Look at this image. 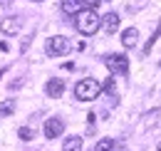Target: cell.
I'll return each instance as SVG.
<instances>
[{
	"label": "cell",
	"instance_id": "15",
	"mask_svg": "<svg viewBox=\"0 0 161 151\" xmlns=\"http://www.w3.org/2000/svg\"><path fill=\"white\" fill-rule=\"evenodd\" d=\"M18 136H20L22 141H30V139L35 136V131H32L30 126H20V129H18Z\"/></svg>",
	"mask_w": 161,
	"mask_h": 151
},
{
	"label": "cell",
	"instance_id": "18",
	"mask_svg": "<svg viewBox=\"0 0 161 151\" xmlns=\"http://www.w3.org/2000/svg\"><path fill=\"white\" fill-rule=\"evenodd\" d=\"M3 75H5V70H0V77H3Z\"/></svg>",
	"mask_w": 161,
	"mask_h": 151
},
{
	"label": "cell",
	"instance_id": "12",
	"mask_svg": "<svg viewBox=\"0 0 161 151\" xmlns=\"http://www.w3.org/2000/svg\"><path fill=\"white\" fill-rule=\"evenodd\" d=\"M159 109H151V112H146V116H144V121H141V126L144 129H151V126H156V121H159Z\"/></svg>",
	"mask_w": 161,
	"mask_h": 151
},
{
	"label": "cell",
	"instance_id": "21",
	"mask_svg": "<svg viewBox=\"0 0 161 151\" xmlns=\"http://www.w3.org/2000/svg\"><path fill=\"white\" fill-rule=\"evenodd\" d=\"M159 67H161V64H159Z\"/></svg>",
	"mask_w": 161,
	"mask_h": 151
},
{
	"label": "cell",
	"instance_id": "4",
	"mask_svg": "<svg viewBox=\"0 0 161 151\" xmlns=\"http://www.w3.org/2000/svg\"><path fill=\"white\" fill-rule=\"evenodd\" d=\"M104 64L112 75H126L129 72V59L126 55H107L104 57Z\"/></svg>",
	"mask_w": 161,
	"mask_h": 151
},
{
	"label": "cell",
	"instance_id": "17",
	"mask_svg": "<svg viewBox=\"0 0 161 151\" xmlns=\"http://www.w3.org/2000/svg\"><path fill=\"white\" fill-rule=\"evenodd\" d=\"M82 3H84L87 8H94V10H97V8H99V3H102V0H82Z\"/></svg>",
	"mask_w": 161,
	"mask_h": 151
},
{
	"label": "cell",
	"instance_id": "13",
	"mask_svg": "<svg viewBox=\"0 0 161 151\" xmlns=\"http://www.w3.org/2000/svg\"><path fill=\"white\" fill-rule=\"evenodd\" d=\"M13 112H15V99H5V102H0V116H10Z\"/></svg>",
	"mask_w": 161,
	"mask_h": 151
},
{
	"label": "cell",
	"instance_id": "3",
	"mask_svg": "<svg viewBox=\"0 0 161 151\" xmlns=\"http://www.w3.org/2000/svg\"><path fill=\"white\" fill-rule=\"evenodd\" d=\"M72 47V42L64 37V35H52V37L45 42V52L50 57H60V55H67Z\"/></svg>",
	"mask_w": 161,
	"mask_h": 151
},
{
	"label": "cell",
	"instance_id": "10",
	"mask_svg": "<svg viewBox=\"0 0 161 151\" xmlns=\"http://www.w3.org/2000/svg\"><path fill=\"white\" fill-rule=\"evenodd\" d=\"M82 8H84L82 0H62V13L64 15H77Z\"/></svg>",
	"mask_w": 161,
	"mask_h": 151
},
{
	"label": "cell",
	"instance_id": "6",
	"mask_svg": "<svg viewBox=\"0 0 161 151\" xmlns=\"http://www.w3.org/2000/svg\"><path fill=\"white\" fill-rule=\"evenodd\" d=\"M62 92H64V82H62L60 77L47 79V84H45V94H47V97L57 99V97H62Z\"/></svg>",
	"mask_w": 161,
	"mask_h": 151
},
{
	"label": "cell",
	"instance_id": "5",
	"mask_svg": "<svg viewBox=\"0 0 161 151\" xmlns=\"http://www.w3.org/2000/svg\"><path fill=\"white\" fill-rule=\"evenodd\" d=\"M42 131H45V136H47V139H57L60 134H64V121H62L60 116H50V119L45 121Z\"/></svg>",
	"mask_w": 161,
	"mask_h": 151
},
{
	"label": "cell",
	"instance_id": "20",
	"mask_svg": "<svg viewBox=\"0 0 161 151\" xmlns=\"http://www.w3.org/2000/svg\"><path fill=\"white\" fill-rule=\"evenodd\" d=\"M159 151H161V144H159Z\"/></svg>",
	"mask_w": 161,
	"mask_h": 151
},
{
	"label": "cell",
	"instance_id": "19",
	"mask_svg": "<svg viewBox=\"0 0 161 151\" xmlns=\"http://www.w3.org/2000/svg\"><path fill=\"white\" fill-rule=\"evenodd\" d=\"M30 3H42V0H30Z\"/></svg>",
	"mask_w": 161,
	"mask_h": 151
},
{
	"label": "cell",
	"instance_id": "8",
	"mask_svg": "<svg viewBox=\"0 0 161 151\" xmlns=\"http://www.w3.org/2000/svg\"><path fill=\"white\" fill-rule=\"evenodd\" d=\"M102 27H104L107 35H114V32L119 30V15H117V13H107L104 20H102Z\"/></svg>",
	"mask_w": 161,
	"mask_h": 151
},
{
	"label": "cell",
	"instance_id": "9",
	"mask_svg": "<svg viewBox=\"0 0 161 151\" xmlns=\"http://www.w3.org/2000/svg\"><path fill=\"white\" fill-rule=\"evenodd\" d=\"M136 42H139V30H136V27H126V30L121 32V45H124L126 50L136 47Z\"/></svg>",
	"mask_w": 161,
	"mask_h": 151
},
{
	"label": "cell",
	"instance_id": "16",
	"mask_svg": "<svg viewBox=\"0 0 161 151\" xmlns=\"http://www.w3.org/2000/svg\"><path fill=\"white\" fill-rule=\"evenodd\" d=\"M102 89H104L107 94H117V84H114V75H112L109 79H107V82H104V87H102Z\"/></svg>",
	"mask_w": 161,
	"mask_h": 151
},
{
	"label": "cell",
	"instance_id": "1",
	"mask_svg": "<svg viewBox=\"0 0 161 151\" xmlns=\"http://www.w3.org/2000/svg\"><path fill=\"white\" fill-rule=\"evenodd\" d=\"M75 25H77V30H80L82 35H94V32L99 30L102 20H99V15L94 13V8H82L80 13L75 15Z\"/></svg>",
	"mask_w": 161,
	"mask_h": 151
},
{
	"label": "cell",
	"instance_id": "14",
	"mask_svg": "<svg viewBox=\"0 0 161 151\" xmlns=\"http://www.w3.org/2000/svg\"><path fill=\"white\" fill-rule=\"evenodd\" d=\"M112 149H114V139H102L94 146V151H112Z\"/></svg>",
	"mask_w": 161,
	"mask_h": 151
},
{
	"label": "cell",
	"instance_id": "7",
	"mask_svg": "<svg viewBox=\"0 0 161 151\" xmlns=\"http://www.w3.org/2000/svg\"><path fill=\"white\" fill-rule=\"evenodd\" d=\"M20 25H22L20 18H5L0 22V32L3 35H18L20 32Z\"/></svg>",
	"mask_w": 161,
	"mask_h": 151
},
{
	"label": "cell",
	"instance_id": "2",
	"mask_svg": "<svg viewBox=\"0 0 161 151\" xmlns=\"http://www.w3.org/2000/svg\"><path fill=\"white\" fill-rule=\"evenodd\" d=\"M99 94H102V84L94 77H84V79H80L75 84V97L80 102H94Z\"/></svg>",
	"mask_w": 161,
	"mask_h": 151
},
{
	"label": "cell",
	"instance_id": "11",
	"mask_svg": "<svg viewBox=\"0 0 161 151\" xmlns=\"http://www.w3.org/2000/svg\"><path fill=\"white\" fill-rule=\"evenodd\" d=\"M62 151H82V136H67L62 144Z\"/></svg>",
	"mask_w": 161,
	"mask_h": 151
}]
</instances>
